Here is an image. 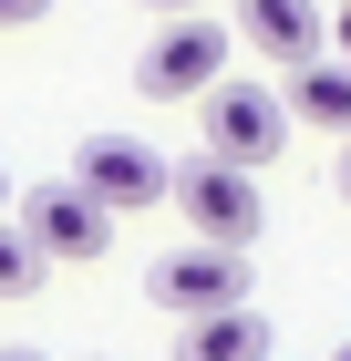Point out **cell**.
<instances>
[{
    "instance_id": "cell-1",
    "label": "cell",
    "mask_w": 351,
    "mask_h": 361,
    "mask_svg": "<svg viewBox=\"0 0 351 361\" xmlns=\"http://www.w3.org/2000/svg\"><path fill=\"white\" fill-rule=\"evenodd\" d=\"M227 21H155V42L135 52V93L145 104H186V93H217L227 83Z\"/></svg>"
},
{
    "instance_id": "cell-2",
    "label": "cell",
    "mask_w": 351,
    "mask_h": 361,
    "mask_svg": "<svg viewBox=\"0 0 351 361\" xmlns=\"http://www.w3.org/2000/svg\"><path fill=\"white\" fill-rule=\"evenodd\" d=\"M176 207H186V227H196V248H227V258H248L258 248V186H248L238 166H217V155H186L176 166Z\"/></svg>"
},
{
    "instance_id": "cell-3",
    "label": "cell",
    "mask_w": 351,
    "mask_h": 361,
    "mask_svg": "<svg viewBox=\"0 0 351 361\" xmlns=\"http://www.w3.org/2000/svg\"><path fill=\"white\" fill-rule=\"evenodd\" d=\"M279 145H290V93H269V83H217L207 93V155L217 166L258 176Z\"/></svg>"
},
{
    "instance_id": "cell-4",
    "label": "cell",
    "mask_w": 351,
    "mask_h": 361,
    "mask_svg": "<svg viewBox=\"0 0 351 361\" xmlns=\"http://www.w3.org/2000/svg\"><path fill=\"white\" fill-rule=\"evenodd\" d=\"M73 186L93 196L104 217H135V207L176 196V166H165L155 145H135V135H83V155H73Z\"/></svg>"
},
{
    "instance_id": "cell-5",
    "label": "cell",
    "mask_w": 351,
    "mask_h": 361,
    "mask_svg": "<svg viewBox=\"0 0 351 361\" xmlns=\"http://www.w3.org/2000/svg\"><path fill=\"white\" fill-rule=\"evenodd\" d=\"M145 289H155L176 320H217V310H248V258H227V248H165L155 269H145Z\"/></svg>"
},
{
    "instance_id": "cell-6",
    "label": "cell",
    "mask_w": 351,
    "mask_h": 361,
    "mask_svg": "<svg viewBox=\"0 0 351 361\" xmlns=\"http://www.w3.org/2000/svg\"><path fill=\"white\" fill-rule=\"evenodd\" d=\"M21 238H31L42 258H73V269H83V258H104V248H114V217H104V207H93L83 186H73V176H52V186H31Z\"/></svg>"
},
{
    "instance_id": "cell-7",
    "label": "cell",
    "mask_w": 351,
    "mask_h": 361,
    "mask_svg": "<svg viewBox=\"0 0 351 361\" xmlns=\"http://www.w3.org/2000/svg\"><path fill=\"white\" fill-rule=\"evenodd\" d=\"M238 31H248V52L290 62V73H310V62L331 52V31H321V0H238Z\"/></svg>"
},
{
    "instance_id": "cell-8",
    "label": "cell",
    "mask_w": 351,
    "mask_h": 361,
    "mask_svg": "<svg viewBox=\"0 0 351 361\" xmlns=\"http://www.w3.org/2000/svg\"><path fill=\"white\" fill-rule=\"evenodd\" d=\"M176 361H269V320L258 310H217L176 331Z\"/></svg>"
},
{
    "instance_id": "cell-9",
    "label": "cell",
    "mask_w": 351,
    "mask_h": 361,
    "mask_svg": "<svg viewBox=\"0 0 351 361\" xmlns=\"http://www.w3.org/2000/svg\"><path fill=\"white\" fill-rule=\"evenodd\" d=\"M290 114L351 145V62H310V73H290Z\"/></svg>"
},
{
    "instance_id": "cell-10",
    "label": "cell",
    "mask_w": 351,
    "mask_h": 361,
    "mask_svg": "<svg viewBox=\"0 0 351 361\" xmlns=\"http://www.w3.org/2000/svg\"><path fill=\"white\" fill-rule=\"evenodd\" d=\"M42 269H52V258L21 238V217H0V300H31V289H42Z\"/></svg>"
},
{
    "instance_id": "cell-11",
    "label": "cell",
    "mask_w": 351,
    "mask_h": 361,
    "mask_svg": "<svg viewBox=\"0 0 351 361\" xmlns=\"http://www.w3.org/2000/svg\"><path fill=\"white\" fill-rule=\"evenodd\" d=\"M42 11H52V0H0V31H31Z\"/></svg>"
},
{
    "instance_id": "cell-12",
    "label": "cell",
    "mask_w": 351,
    "mask_h": 361,
    "mask_svg": "<svg viewBox=\"0 0 351 361\" xmlns=\"http://www.w3.org/2000/svg\"><path fill=\"white\" fill-rule=\"evenodd\" d=\"M145 11H165V21H207V0H145Z\"/></svg>"
},
{
    "instance_id": "cell-13",
    "label": "cell",
    "mask_w": 351,
    "mask_h": 361,
    "mask_svg": "<svg viewBox=\"0 0 351 361\" xmlns=\"http://www.w3.org/2000/svg\"><path fill=\"white\" fill-rule=\"evenodd\" d=\"M331 52H341V62H351V11H341V21H331Z\"/></svg>"
},
{
    "instance_id": "cell-14",
    "label": "cell",
    "mask_w": 351,
    "mask_h": 361,
    "mask_svg": "<svg viewBox=\"0 0 351 361\" xmlns=\"http://www.w3.org/2000/svg\"><path fill=\"white\" fill-rule=\"evenodd\" d=\"M331 176H341V196H351V145H341V166H331Z\"/></svg>"
},
{
    "instance_id": "cell-15",
    "label": "cell",
    "mask_w": 351,
    "mask_h": 361,
    "mask_svg": "<svg viewBox=\"0 0 351 361\" xmlns=\"http://www.w3.org/2000/svg\"><path fill=\"white\" fill-rule=\"evenodd\" d=\"M0 361H42V351H0Z\"/></svg>"
},
{
    "instance_id": "cell-16",
    "label": "cell",
    "mask_w": 351,
    "mask_h": 361,
    "mask_svg": "<svg viewBox=\"0 0 351 361\" xmlns=\"http://www.w3.org/2000/svg\"><path fill=\"white\" fill-rule=\"evenodd\" d=\"M0 207H11V176H0Z\"/></svg>"
},
{
    "instance_id": "cell-17",
    "label": "cell",
    "mask_w": 351,
    "mask_h": 361,
    "mask_svg": "<svg viewBox=\"0 0 351 361\" xmlns=\"http://www.w3.org/2000/svg\"><path fill=\"white\" fill-rule=\"evenodd\" d=\"M331 361H351V341H341V351H331Z\"/></svg>"
},
{
    "instance_id": "cell-18",
    "label": "cell",
    "mask_w": 351,
    "mask_h": 361,
    "mask_svg": "<svg viewBox=\"0 0 351 361\" xmlns=\"http://www.w3.org/2000/svg\"><path fill=\"white\" fill-rule=\"evenodd\" d=\"M331 11H351V0H331Z\"/></svg>"
}]
</instances>
